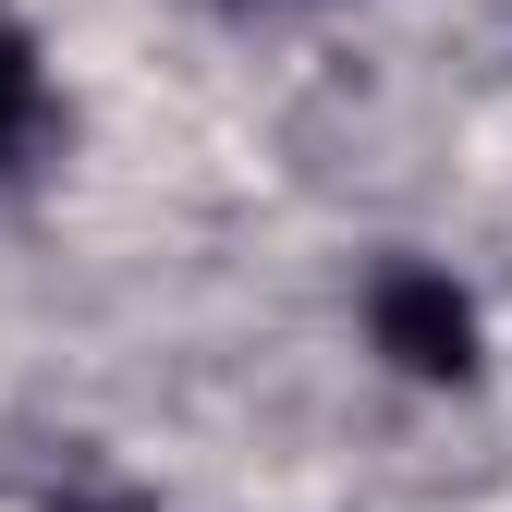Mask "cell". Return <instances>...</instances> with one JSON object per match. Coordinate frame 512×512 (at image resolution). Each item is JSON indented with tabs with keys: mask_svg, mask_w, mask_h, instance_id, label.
<instances>
[{
	"mask_svg": "<svg viewBox=\"0 0 512 512\" xmlns=\"http://www.w3.org/2000/svg\"><path fill=\"white\" fill-rule=\"evenodd\" d=\"M366 330H378V354L403 378H452V391L476 378V305L452 293V269H378Z\"/></svg>",
	"mask_w": 512,
	"mask_h": 512,
	"instance_id": "1",
	"label": "cell"
},
{
	"mask_svg": "<svg viewBox=\"0 0 512 512\" xmlns=\"http://www.w3.org/2000/svg\"><path fill=\"white\" fill-rule=\"evenodd\" d=\"M37 122H49V86H37V49L0 25V171H13L25 147H37Z\"/></svg>",
	"mask_w": 512,
	"mask_h": 512,
	"instance_id": "2",
	"label": "cell"
}]
</instances>
